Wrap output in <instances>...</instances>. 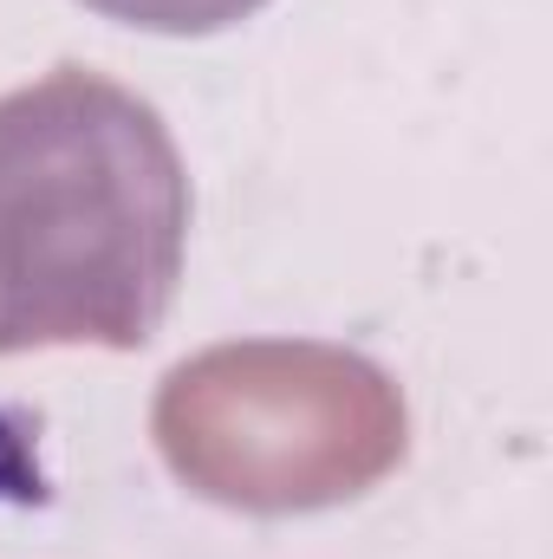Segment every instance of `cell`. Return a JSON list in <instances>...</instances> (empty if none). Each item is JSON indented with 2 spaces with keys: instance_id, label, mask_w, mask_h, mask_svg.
Returning <instances> with one entry per match:
<instances>
[{
  "instance_id": "cell-1",
  "label": "cell",
  "mask_w": 553,
  "mask_h": 559,
  "mask_svg": "<svg viewBox=\"0 0 553 559\" xmlns=\"http://www.w3.org/2000/svg\"><path fill=\"white\" fill-rule=\"evenodd\" d=\"M189 241V169L138 92L59 66L0 98V352L163 332Z\"/></svg>"
},
{
  "instance_id": "cell-2",
  "label": "cell",
  "mask_w": 553,
  "mask_h": 559,
  "mask_svg": "<svg viewBox=\"0 0 553 559\" xmlns=\"http://www.w3.org/2000/svg\"><path fill=\"white\" fill-rule=\"evenodd\" d=\"M79 7H92L118 26H143V33H222L268 0H79Z\"/></svg>"
}]
</instances>
